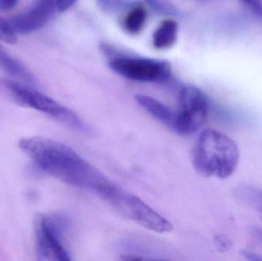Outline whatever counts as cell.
Returning a JSON list of instances; mask_svg holds the SVG:
<instances>
[{
  "mask_svg": "<svg viewBox=\"0 0 262 261\" xmlns=\"http://www.w3.org/2000/svg\"><path fill=\"white\" fill-rule=\"evenodd\" d=\"M78 0H56L57 9L60 12H64L70 9Z\"/></svg>",
  "mask_w": 262,
  "mask_h": 261,
  "instance_id": "cell-18",
  "label": "cell"
},
{
  "mask_svg": "<svg viewBox=\"0 0 262 261\" xmlns=\"http://www.w3.org/2000/svg\"><path fill=\"white\" fill-rule=\"evenodd\" d=\"M109 66L121 76L141 82H163L172 75V66L169 61L123 54L111 58Z\"/></svg>",
  "mask_w": 262,
  "mask_h": 261,
  "instance_id": "cell-6",
  "label": "cell"
},
{
  "mask_svg": "<svg viewBox=\"0 0 262 261\" xmlns=\"http://www.w3.org/2000/svg\"><path fill=\"white\" fill-rule=\"evenodd\" d=\"M147 18L146 8L141 3H134L124 17L123 26L130 34H138L143 30Z\"/></svg>",
  "mask_w": 262,
  "mask_h": 261,
  "instance_id": "cell-12",
  "label": "cell"
},
{
  "mask_svg": "<svg viewBox=\"0 0 262 261\" xmlns=\"http://www.w3.org/2000/svg\"><path fill=\"white\" fill-rule=\"evenodd\" d=\"M0 87L21 107L41 112L58 122L75 130L86 131L87 127L78 115L35 89L10 80H0Z\"/></svg>",
  "mask_w": 262,
  "mask_h": 261,
  "instance_id": "cell-3",
  "label": "cell"
},
{
  "mask_svg": "<svg viewBox=\"0 0 262 261\" xmlns=\"http://www.w3.org/2000/svg\"><path fill=\"white\" fill-rule=\"evenodd\" d=\"M69 221L58 213L38 215L35 219L36 251L39 260L69 261L64 240Z\"/></svg>",
  "mask_w": 262,
  "mask_h": 261,
  "instance_id": "cell-4",
  "label": "cell"
},
{
  "mask_svg": "<svg viewBox=\"0 0 262 261\" xmlns=\"http://www.w3.org/2000/svg\"><path fill=\"white\" fill-rule=\"evenodd\" d=\"M249 232L258 242L262 244V228L258 226L249 227Z\"/></svg>",
  "mask_w": 262,
  "mask_h": 261,
  "instance_id": "cell-20",
  "label": "cell"
},
{
  "mask_svg": "<svg viewBox=\"0 0 262 261\" xmlns=\"http://www.w3.org/2000/svg\"><path fill=\"white\" fill-rule=\"evenodd\" d=\"M56 9V0H37L30 10L13 17L9 23L14 32L29 33L46 26Z\"/></svg>",
  "mask_w": 262,
  "mask_h": 261,
  "instance_id": "cell-8",
  "label": "cell"
},
{
  "mask_svg": "<svg viewBox=\"0 0 262 261\" xmlns=\"http://www.w3.org/2000/svg\"><path fill=\"white\" fill-rule=\"evenodd\" d=\"M118 212L148 230L157 233L172 231V225L135 195L114 183L102 196Z\"/></svg>",
  "mask_w": 262,
  "mask_h": 261,
  "instance_id": "cell-5",
  "label": "cell"
},
{
  "mask_svg": "<svg viewBox=\"0 0 262 261\" xmlns=\"http://www.w3.org/2000/svg\"><path fill=\"white\" fill-rule=\"evenodd\" d=\"M179 25L176 20L169 18L163 20L152 35V44L160 50L169 49L177 42Z\"/></svg>",
  "mask_w": 262,
  "mask_h": 261,
  "instance_id": "cell-10",
  "label": "cell"
},
{
  "mask_svg": "<svg viewBox=\"0 0 262 261\" xmlns=\"http://www.w3.org/2000/svg\"><path fill=\"white\" fill-rule=\"evenodd\" d=\"M135 99L151 116L173 130L177 121L176 112L158 100L146 95H136Z\"/></svg>",
  "mask_w": 262,
  "mask_h": 261,
  "instance_id": "cell-9",
  "label": "cell"
},
{
  "mask_svg": "<svg viewBox=\"0 0 262 261\" xmlns=\"http://www.w3.org/2000/svg\"><path fill=\"white\" fill-rule=\"evenodd\" d=\"M244 256L249 259V260H262V257L257 256L256 254L251 252H244Z\"/></svg>",
  "mask_w": 262,
  "mask_h": 261,
  "instance_id": "cell-21",
  "label": "cell"
},
{
  "mask_svg": "<svg viewBox=\"0 0 262 261\" xmlns=\"http://www.w3.org/2000/svg\"><path fill=\"white\" fill-rule=\"evenodd\" d=\"M18 0H0V10L6 12L14 9Z\"/></svg>",
  "mask_w": 262,
  "mask_h": 261,
  "instance_id": "cell-19",
  "label": "cell"
},
{
  "mask_svg": "<svg viewBox=\"0 0 262 261\" xmlns=\"http://www.w3.org/2000/svg\"><path fill=\"white\" fill-rule=\"evenodd\" d=\"M99 7L108 13L116 14L130 7V3L127 0H97Z\"/></svg>",
  "mask_w": 262,
  "mask_h": 261,
  "instance_id": "cell-15",
  "label": "cell"
},
{
  "mask_svg": "<svg viewBox=\"0 0 262 261\" xmlns=\"http://www.w3.org/2000/svg\"><path fill=\"white\" fill-rule=\"evenodd\" d=\"M180 104L173 130L183 135L198 131L209 115V100L204 92L195 86H185L180 92Z\"/></svg>",
  "mask_w": 262,
  "mask_h": 261,
  "instance_id": "cell-7",
  "label": "cell"
},
{
  "mask_svg": "<svg viewBox=\"0 0 262 261\" xmlns=\"http://www.w3.org/2000/svg\"><path fill=\"white\" fill-rule=\"evenodd\" d=\"M235 199L262 213V189L250 185H240L233 192Z\"/></svg>",
  "mask_w": 262,
  "mask_h": 261,
  "instance_id": "cell-13",
  "label": "cell"
},
{
  "mask_svg": "<svg viewBox=\"0 0 262 261\" xmlns=\"http://www.w3.org/2000/svg\"><path fill=\"white\" fill-rule=\"evenodd\" d=\"M19 147L41 171L68 185L101 196L112 182L77 152L58 141L38 136L25 138L20 140Z\"/></svg>",
  "mask_w": 262,
  "mask_h": 261,
  "instance_id": "cell-1",
  "label": "cell"
},
{
  "mask_svg": "<svg viewBox=\"0 0 262 261\" xmlns=\"http://www.w3.org/2000/svg\"><path fill=\"white\" fill-rule=\"evenodd\" d=\"M0 40L12 44L17 42L15 32L11 27L9 21H5L1 17H0Z\"/></svg>",
  "mask_w": 262,
  "mask_h": 261,
  "instance_id": "cell-16",
  "label": "cell"
},
{
  "mask_svg": "<svg viewBox=\"0 0 262 261\" xmlns=\"http://www.w3.org/2000/svg\"><path fill=\"white\" fill-rule=\"evenodd\" d=\"M248 9L262 19V0H240Z\"/></svg>",
  "mask_w": 262,
  "mask_h": 261,
  "instance_id": "cell-17",
  "label": "cell"
},
{
  "mask_svg": "<svg viewBox=\"0 0 262 261\" xmlns=\"http://www.w3.org/2000/svg\"><path fill=\"white\" fill-rule=\"evenodd\" d=\"M239 157L236 143L214 129L203 130L192 149V165L197 173L204 177H231L238 167Z\"/></svg>",
  "mask_w": 262,
  "mask_h": 261,
  "instance_id": "cell-2",
  "label": "cell"
},
{
  "mask_svg": "<svg viewBox=\"0 0 262 261\" xmlns=\"http://www.w3.org/2000/svg\"><path fill=\"white\" fill-rule=\"evenodd\" d=\"M154 12L167 16H179L180 10L169 0H145Z\"/></svg>",
  "mask_w": 262,
  "mask_h": 261,
  "instance_id": "cell-14",
  "label": "cell"
},
{
  "mask_svg": "<svg viewBox=\"0 0 262 261\" xmlns=\"http://www.w3.org/2000/svg\"><path fill=\"white\" fill-rule=\"evenodd\" d=\"M0 68L9 76L28 84H35L33 75L19 61L9 55L0 44Z\"/></svg>",
  "mask_w": 262,
  "mask_h": 261,
  "instance_id": "cell-11",
  "label": "cell"
}]
</instances>
